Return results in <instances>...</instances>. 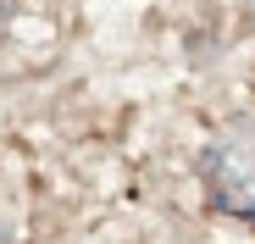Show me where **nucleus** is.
Instances as JSON below:
<instances>
[{
	"mask_svg": "<svg viewBox=\"0 0 255 244\" xmlns=\"http://www.w3.org/2000/svg\"><path fill=\"white\" fill-rule=\"evenodd\" d=\"M250 17H255V0H250Z\"/></svg>",
	"mask_w": 255,
	"mask_h": 244,
	"instance_id": "nucleus-2",
	"label": "nucleus"
},
{
	"mask_svg": "<svg viewBox=\"0 0 255 244\" xmlns=\"http://www.w3.org/2000/svg\"><path fill=\"white\" fill-rule=\"evenodd\" d=\"M0 244H6V239H0Z\"/></svg>",
	"mask_w": 255,
	"mask_h": 244,
	"instance_id": "nucleus-3",
	"label": "nucleus"
},
{
	"mask_svg": "<svg viewBox=\"0 0 255 244\" xmlns=\"http://www.w3.org/2000/svg\"><path fill=\"white\" fill-rule=\"evenodd\" d=\"M200 172H205V194L217 211L255 217V111L217 128V139L205 144Z\"/></svg>",
	"mask_w": 255,
	"mask_h": 244,
	"instance_id": "nucleus-1",
	"label": "nucleus"
}]
</instances>
